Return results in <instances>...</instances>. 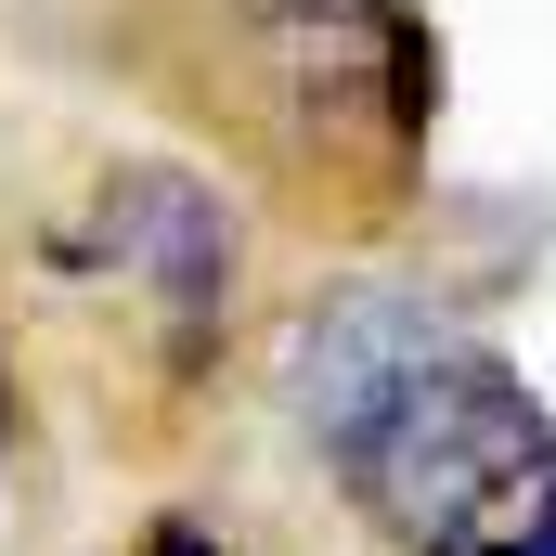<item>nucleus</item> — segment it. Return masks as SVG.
I'll return each mask as SVG.
<instances>
[{
	"mask_svg": "<svg viewBox=\"0 0 556 556\" xmlns=\"http://www.w3.org/2000/svg\"><path fill=\"white\" fill-rule=\"evenodd\" d=\"M273 402L389 556H556V402L440 285L350 273L298 298Z\"/></svg>",
	"mask_w": 556,
	"mask_h": 556,
	"instance_id": "f257e3e1",
	"label": "nucleus"
},
{
	"mask_svg": "<svg viewBox=\"0 0 556 556\" xmlns=\"http://www.w3.org/2000/svg\"><path fill=\"white\" fill-rule=\"evenodd\" d=\"M104 65L207 130L298 220L389 233L440 130L415 0H104Z\"/></svg>",
	"mask_w": 556,
	"mask_h": 556,
	"instance_id": "f03ea898",
	"label": "nucleus"
},
{
	"mask_svg": "<svg viewBox=\"0 0 556 556\" xmlns=\"http://www.w3.org/2000/svg\"><path fill=\"white\" fill-rule=\"evenodd\" d=\"M26 298L52 337L117 363V402H194L247 324V220L207 168L91 142L26 194Z\"/></svg>",
	"mask_w": 556,
	"mask_h": 556,
	"instance_id": "7ed1b4c3",
	"label": "nucleus"
},
{
	"mask_svg": "<svg viewBox=\"0 0 556 556\" xmlns=\"http://www.w3.org/2000/svg\"><path fill=\"white\" fill-rule=\"evenodd\" d=\"M130 556H233V544H220V518H207V505H155Z\"/></svg>",
	"mask_w": 556,
	"mask_h": 556,
	"instance_id": "20e7f679",
	"label": "nucleus"
},
{
	"mask_svg": "<svg viewBox=\"0 0 556 556\" xmlns=\"http://www.w3.org/2000/svg\"><path fill=\"white\" fill-rule=\"evenodd\" d=\"M0 479H13V337H0Z\"/></svg>",
	"mask_w": 556,
	"mask_h": 556,
	"instance_id": "39448f33",
	"label": "nucleus"
}]
</instances>
